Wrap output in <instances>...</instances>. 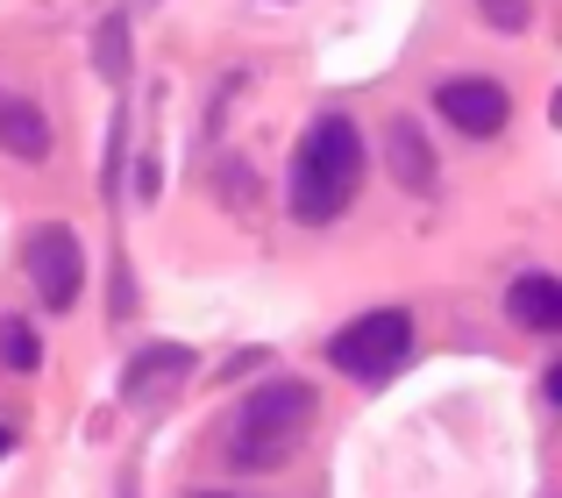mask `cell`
<instances>
[{
	"instance_id": "13",
	"label": "cell",
	"mask_w": 562,
	"mask_h": 498,
	"mask_svg": "<svg viewBox=\"0 0 562 498\" xmlns=\"http://www.w3.org/2000/svg\"><path fill=\"white\" fill-rule=\"evenodd\" d=\"M541 392H549V406H562V363L549 371V385H541Z\"/></svg>"
},
{
	"instance_id": "10",
	"label": "cell",
	"mask_w": 562,
	"mask_h": 498,
	"mask_svg": "<svg viewBox=\"0 0 562 498\" xmlns=\"http://www.w3.org/2000/svg\"><path fill=\"white\" fill-rule=\"evenodd\" d=\"M93 71L114 79V86L128 79V14H108V22L93 29Z\"/></svg>"
},
{
	"instance_id": "7",
	"label": "cell",
	"mask_w": 562,
	"mask_h": 498,
	"mask_svg": "<svg viewBox=\"0 0 562 498\" xmlns=\"http://www.w3.org/2000/svg\"><path fill=\"white\" fill-rule=\"evenodd\" d=\"M186 377H192V349L186 342H150V349H136V356L122 363V399L150 406L157 392H179Z\"/></svg>"
},
{
	"instance_id": "14",
	"label": "cell",
	"mask_w": 562,
	"mask_h": 498,
	"mask_svg": "<svg viewBox=\"0 0 562 498\" xmlns=\"http://www.w3.org/2000/svg\"><path fill=\"white\" fill-rule=\"evenodd\" d=\"M192 498H228V491H192Z\"/></svg>"
},
{
	"instance_id": "1",
	"label": "cell",
	"mask_w": 562,
	"mask_h": 498,
	"mask_svg": "<svg viewBox=\"0 0 562 498\" xmlns=\"http://www.w3.org/2000/svg\"><path fill=\"white\" fill-rule=\"evenodd\" d=\"M285 193H292V214H300L306 228H328L357 207V193H363V128L349 122V114H321L300 136Z\"/></svg>"
},
{
	"instance_id": "2",
	"label": "cell",
	"mask_w": 562,
	"mask_h": 498,
	"mask_svg": "<svg viewBox=\"0 0 562 498\" xmlns=\"http://www.w3.org/2000/svg\"><path fill=\"white\" fill-rule=\"evenodd\" d=\"M314 414L321 399L306 377H271V385L243 392L228 414V471H249V477L285 471L300 456V442L314 434Z\"/></svg>"
},
{
	"instance_id": "15",
	"label": "cell",
	"mask_w": 562,
	"mask_h": 498,
	"mask_svg": "<svg viewBox=\"0 0 562 498\" xmlns=\"http://www.w3.org/2000/svg\"><path fill=\"white\" fill-rule=\"evenodd\" d=\"M0 456H8V428H0Z\"/></svg>"
},
{
	"instance_id": "6",
	"label": "cell",
	"mask_w": 562,
	"mask_h": 498,
	"mask_svg": "<svg viewBox=\"0 0 562 498\" xmlns=\"http://www.w3.org/2000/svg\"><path fill=\"white\" fill-rule=\"evenodd\" d=\"M384 165H392V179L406 185L413 200H435V185H441V157H435V143H427V128L413 122V114H398V122L384 128Z\"/></svg>"
},
{
	"instance_id": "5",
	"label": "cell",
	"mask_w": 562,
	"mask_h": 498,
	"mask_svg": "<svg viewBox=\"0 0 562 498\" xmlns=\"http://www.w3.org/2000/svg\"><path fill=\"white\" fill-rule=\"evenodd\" d=\"M435 114L449 128H463V136H498V128L513 122V100H506V86L498 79H441L435 86Z\"/></svg>"
},
{
	"instance_id": "8",
	"label": "cell",
	"mask_w": 562,
	"mask_h": 498,
	"mask_svg": "<svg viewBox=\"0 0 562 498\" xmlns=\"http://www.w3.org/2000/svg\"><path fill=\"white\" fill-rule=\"evenodd\" d=\"M0 150L22 157V165H43L50 157V114L22 93H0Z\"/></svg>"
},
{
	"instance_id": "12",
	"label": "cell",
	"mask_w": 562,
	"mask_h": 498,
	"mask_svg": "<svg viewBox=\"0 0 562 498\" xmlns=\"http://www.w3.org/2000/svg\"><path fill=\"white\" fill-rule=\"evenodd\" d=\"M477 14L492 29H506V36H520V29L535 22V8H527V0H477Z\"/></svg>"
},
{
	"instance_id": "9",
	"label": "cell",
	"mask_w": 562,
	"mask_h": 498,
	"mask_svg": "<svg viewBox=\"0 0 562 498\" xmlns=\"http://www.w3.org/2000/svg\"><path fill=\"white\" fill-rule=\"evenodd\" d=\"M506 314L520 320V328H535V335H562V278H549V271L513 278L506 285Z\"/></svg>"
},
{
	"instance_id": "4",
	"label": "cell",
	"mask_w": 562,
	"mask_h": 498,
	"mask_svg": "<svg viewBox=\"0 0 562 498\" xmlns=\"http://www.w3.org/2000/svg\"><path fill=\"white\" fill-rule=\"evenodd\" d=\"M29 285H36V299L50 306V314H65V306H79L86 292V249L71 236L65 222H43L36 236H29Z\"/></svg>"
},
{
	"instance_id": "11",
	"label": "cell",
	"mask_w": 562,
	"mask_h": 498,
	"mask_svg": "<svg viewBox=\"0 0 562 498\" xmlns=\"http://www.w3.org/2000/svg\"><path fill=\"white\" fill-rule=\"evenodd\" d=\"M0 363H8V371H36L43 363V342H36V328H29V320H0Z\"/></svg>"
},
{
	"instance_id": "3",
	"label": "cell",
	"mask_w": 562,
	"mask_h": 498,
	"mask_svg": "<svg viewBox=\"0 0 562 498\" xmlns=\"http://www.w3.org/2000/svg\"><path fill=\"white\" fill-rule=\"evenodd\" d=\"M406 349H413V314L406 306H371V314H357L349 328H335L328 363L342 377H357V385H384V377L406 363Z\"/></svg>"
}]
</instances>
